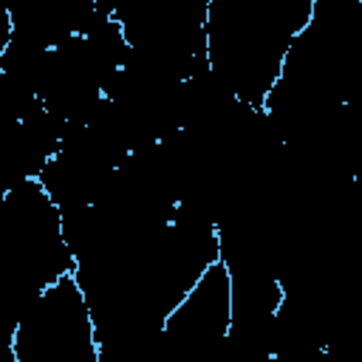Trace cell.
I'll return each mask as SVG.
<instances>
[{
    "mask_svg": "<svg viewBox=\"0 0 362 362\" xmlns=\"http://www.w3.org/2000/svg\"><path fill=\"white\" fill-rule=\"evenodd\" d=\"M11 362H99V342L74 272L48 283L11 331Z\"/></svg>",
    "mask_w": 362,
    "mask_h": 362,
    "instance_id": "obj_1",
    "label": "cell"
}]
</instances>
